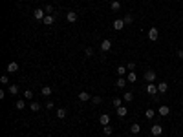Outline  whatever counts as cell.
Returning a JSON list of instances; mask_svg holds the SVG:
<instances>
[{"mask_svg": "<svg viewBox=\"0 0 183 137\" xmlns=\"http://www.w3.org/2000/svg\"><path fill=\"white\" fill-rule=\"evenodd\" d=\"M92 102H93V104H101V102H103V99H101L99 95H95V97H92Z\"/></svg>", "mask_w": 183, "mask_h": 137, "instance_id": "4dcf8cb0", "label": "cell"}, {"mask_svg": "<svg viewBox=\"0 0 183 137\" xmlns=\"http://www.w3.org/2000/svg\"><path fill=\"white\" fill-rule=\"evenodd\" d=\"M44 11H46L48 15H53V13H55V11H53V6H51V4H48V6L44 7Z\"/></svg>", "mask_w": 183, "mask_h": 137, "instance_id": "f1b7e54d", "label": "cell"}, {"mask_svg": "<svg viewBox=\"0 0 183 137\" xmlns=\"http://www.w3.org/2000/svg\"><path fill=\"white\" fill-rule=\"evenodd\" d=\"M57 117H59V119H64V117H66V110H64V108H59V110H57Z\"/></svg>", "mask_w": 183, "mask_h": 137, "instance_id": "4316f807", "label": "cell"}, {"mask_svg": "<svg viewBox=\"0 0 183 137\" xmlns=\"http://www.w3.org/2000/svg\"><path fill=\"white\" fill-rule=\"evenodd\" d=\"M126 70H128V71H134V70H136V62H128Z\"/></svg>", "mask_w": 183, "mask_h": 137, "instance_id": "d6a6232c", "label": "cell"}, {"mask_svg": "<svg viewBox=\"0 0 183 137\" xmlns=\"http://www.w3.org/2000/svg\"><path fill=\"white\" fill-rule=\"evenodd\" d=\"M46 108H48V110H51V108H53V102H51V101H48V102H46Z\"/></svg>", "mask_w": 183, "mask_h": 137, "instance_id": "8d00e7d4", "label": "cell"}, {"mask_svg": "<svg viewBox=\"0 0 183 137\" xmlns=\"http://www.w3.org/2000/svg\"><path fill=\"white\" fill-rule=\"evenodd\" d=\"M150 134L154 135V137H159V135L163 134V126H161V124H154V126L150 128Z\"/></svg>", "mask_w": 183, "mask_h": 137, "instance_id": "7a4b0ae2", "label": "cell"}, {"mask_svg": "<svg viewBox=\"0 0 183 137\" xmlns=\"http://www.w3.org/2000/svg\"><path fill=\"white\" fill-rule=\"evenodd\" d=\"M169 113H170V108H169V106H165V104H163V106H159V110H157V115L167 117Z\"/></svg>", "mask_w": 183, "mask_h": 137, "instance_id": "52a82bcc", "label": "cell"}, {"mask_svg": "<svg viewBox=\"0 0 183 137\" xmlns=\"http://www.w3.org/2000/svg\"><path fill=\"white\" fill-rule=\"evenodd\" d=\"M178 57H180V58H183V50H180V51H178Z\"/></svg>", "mask_w": 183, "mask_h": 137, "instance_id": "74e56055", "label": "cell"}, {"mask_svg": "<svg viewBox=\"0 0 183 137\" xmlns=\"http://www.w3.org/2000/svg\"><path fill=\"white\" fill-rule=\"evenodd\" d=\"M6 70H7L9 73H15V71H18V64H17V62H9Z\"/></svg>", "mask_w": 183, "mask_h": 137, "instance_id": "7c38bea8", "label": "cell"}, {"mask_svg": "<svg viewBox=\"0 0 183 137\" xmlns=\"http://www.w3.org/2000/svg\"><path fill=\"white\" fill-rule=\"evenodd\" d=\"M143 77H145L147 82H154V81H156V71H154V70H147Z\"/></svg>", "mask_w": 183, "mask_h": 137, "instance_id": "6da1fadb", "label": "cell"}, {"mask_svg": "<svg viewBox=\"0 0 183 137\" xmlns=\"http://www.w3.org/2000/svg\"><path fill=\"white\" fill-rule=\"evenodd\" d=\"M117 137H121V135H117Z\"/></svg>", "mask_w": 183, "mask_h": 137, "instance_id": "f35d334b", "label": "cell"}, {"mask_svg": "<svg viewBox=\"0 0 183 137\" xmlns=\"http://www.w3.org/2000/svg\"><path fill=\"white\" fill-rule=\"evenodd\" d=\"M101 50L103 51H110L112 50V40H108V38H106V40H103L101 42Z\"/></svg>", "mask_w": 183, "mask_h": 137, "instance_id": "9c48e42d", "label": "cell"}, {"mask_svg": "<svg viewBox=\"0 0 183 137\" xmlns=\"http://www.w3.org/2000/svg\"><path fill=\"white\" fill-rule=\"evenodd\" d=\"M77 18H79V15H77V11H68V13H66V20L70 22V24H73V22H77Z\"/></svg>", "mask_w": 183, "mask_h": 137, "instance_id": "3957f363", "label": "cell"}, {"mask_svg": "<svg viewBox=\"0 0 183 137\" xmlns=\"http://www.w3.org/2000/svg\"><path fill=\"white\" fill-rule=\"evenodd\" d=\"M145 117H147V119H154V117H156V111L152 110V108H148V110L145 111Z\"/></svg>", "mask_w": 183, "mask_h": 137, "instance_id": "7402d4cb", "label": "cell"}, {"mask_svg": "<svg viewBox=\"0 0 183 137\" xmlns=\"http://www.w3.org/2000/svg\"><path fill=\"white\" fill-rule=\"evenodd\" d=\"M24 108H26V101H24V99H18V101H17V110H24Z\"/></svg>", "mask_w": 183, "mask_h": 137, "instance_id": "cb8c5ba5", "label": "cell"}, {"mask_svg": "<svg viewBox=\"0 0 183 137\" xmlns=\"http://www.w3.org/2000/svg\"><path fill=\"white\" fill-rule=\"evenodd\" d=\"M44 24H46V26H51L53 24V15H46V17H44V20H42Z\"/></svg>", "mask_w": 183, "mask_h": 137, "instance_id": "d6986e66", "label": "cell"}, {"mask_svg": "<svg viewBox=\"0 0 183 137\" xmlns=\"http://www.w3.org/2000/svg\"><path fill=\"white\" fill-rule=\"evenodd\" d=\"M29 108H31V111H38V110H41V104H38V102H31Z\"/></svg>", "mask_w": 183, "mask_h": 137, "instance_id": "83f0119b", "label": "cell"}, {"mask_svg": "<svg viewBox=\"0 0 183 137\" xmlns=\"http://www.w3.org/2000/svg\"><path fill=\"white\" fill-rule=\"evenodd\" d=\"M7 90H9V93H11V95H17L18 93V86L17 84H9Z\"/></svg>", "mask_w": 183, "mask_h": 137, "instance_id": "ffe728a7", "label": "cell"}, {"mask_svg": "<svg viewBox=\"0 0 183 137\" xmlns=\"http://www.w3.org/2000/svg\"><path fill=\"white\" fill-rule=\"evenodd\" d=\"M157 35H159L157 28H150V29H148V38H150V40H157Z\"/></svg>", "mask_w": 183, "mask_h": 137, "instance_id": "277c9868", "label": "cell"}, {"mask_svg": "<svg viewBox=\"0 0 183 137\" xmlns=\"http://www.w3.org/2000/svg\"><path fill=\"white\" fill-rule=\"evenodd\" d=\"M108 123H110V115H108V113H103V115H99V124L106 126Z\"/></svg>", "mask_w": 183, "mask_h": 137, "instance_id": "ba28073f", "label": "cell"}, {"mask_svg": "<svg viewBox=\"0 0 183 137\" xmlns=\"http://www.w3.org/2000/svg\"><path fill=\"white\" fill-rule=\"evenodd\" d=\"M33 17H35L37 20H44V17H46V11H44V9H35V11H33Z\"/></svg>", "mask_w": 183, "mask_h": 137, "instance_id": "5b68a950", "label": "cell"}, {"mask_svg": "<svg viewBox=\"0 0 183 137\" xmlns=\"http://www.w3.org/2000/svg\"><path fill=\"white\" fill-rule=\"evenodd\" d=\"M147 93H148V95H156V93H157V86H156V84H148V86H147Z\"/></svg>", "mask_w": 183, "mask_h": 137, "instance_id": "8fae6325", "label": "cell"}, {"mask_svg": "<svg viewBox=\"0 0 183 137\" xmlns=\"http://www.w3.org/2000/svg\"><path fill=\"white\" fill-rule=\"evenodd\" d=\"M0 82H2V84H9V79H7V75H2V77H0Z\"/></svg>", "mask_w": 183, "mask_h": 137, "instance_id": "e575fe53", "label": "cell"}, {"mask_svg": "<svg viewBox=\"0 0 183 137\" xmlns=\"http://www.w3.org/2000/svg\"><path fill=\"white\" fill-rule=\"evenodd\" d=\"M110 7H112V11H119V9H121V2H119V0H112Z\"/></svg>", "mask_w": 183, "mask_h": 137, "instance_id": "9a60e30c", "label": "cell"}, {"mask_svg": "<svg viewBox=\"0 0 183 137\" xmlns=\"http://www.w3.org/2000/svg\"><path fill=\"white\" fill-rule=\"evenodd\" d=\"M93 55V50H92V48H86V50H84V57H92Z\"/></svg>", "mask_w": 183, "mask_h": 137, "instance_id": "836d02e7", "label": "cell"}, {"mask_svg": "<svg viewBox=\"0 0 183 137\" xmlns=\"http://www.w3.org/2000/svg\"><path fill=\"white\" fill-rule=\"evenodd\" d=\"M123 20H125V24L128 26V24H132V22H134V17H132V15L128 13V15H125V18H123Z\"/></svg>", "mask_w": 183, "mask_h": 137, "instance_id": "d4e9b609", "label": "cell"}, {"mask_svg": "<svg viewBox=\"0 0 183 137\" xmlns=\"http://www.w3.org/2000/svg\"><path fill=\"white\" fill-rule=\"evenodd\" d=\"M126 82H128V81L125 79V77H119V79H117V82H115V86H117V88H125Z\"/></svg>", "mask_w": 183, "mask_h": 137, "instance_id": "e0dca14e", "label": "cell"}, {"mask_svg": "<svg viewBox=\"0 0 183 137\" xmlns=\"http://www.w3.org/2000/svg\"><path fill=\"white\" fill-rule=\"evenodd\" d=\"M105 134H106V135H112V126H110V124L105 126Z\"/></svg>", "mask_w": 183, "mask_h": 137, "instance_id": "d590c367", "label": "cell"}, {"mask_svg": "<svg viewBox=\"0 0 183 137\" xmlns=\"http://www.w3.org/2000/svg\"><path fill=\"white\" fill-rule=\"evenodd\" d=\"M115 71H117V75H119V77H125L128 70H126V66H119V68H117Z\"/></svg>", "mask_w": 183, "mask_h": 137, "instance_id": "ac0fdd59", "label": "cell"}, {"mask_svg": "<svg viewBox=\"0 0 183 137\" xmlns=\"http://www.w3.org/2000/svg\"><path fill=\"white\" fill-rule=\"evenodd\" d=\"M132 99H134V93H132V91H125V95H123V101L130 102Z\"/></svg>", "mask_w": 183, "mask_h": 137, "instance_id": "44dd1931", "label": "cell"}, {"mask_svg": "<svg viewBox=\"0 0 183 137\" xmlns=\"http://www.w3.org/2000/svg\"><path fill=\"white\" fill-rule=\"evenodd\" d=\"M117 115H119V117L126 115V108H125V106H119V108H117Z\"/></svg>", "mask_w": 183, "mask_h": 137, "instance_id": "484cf974", "label": "cell"}, {"mask_svg": "<svg viewBox=\"0 0 183 137\" xmlns=\"http://www.w3.org/2000/svg\"><path fill=\"white\" fill-rule=\"evenodd\" d=\"M79 101L86 102V101H92V97H90V93H88V91H81V93H79Z\"/></svg>", "mask_w": 183, "mask_h": 137, "instance_id": "30bf717a", "label": "cell"}, {"mask_svg": "<svg viewBox=\"0 0 183 137\" xmlns=\"http://www.w3.org/2000/svg\"><path fill=\"white\" fill-rule=\"evenodd\" d=\"M123 28H125V20H123V18H117V20H113V29H115V31H121Z\"/></svg>", "mask_w": 183, "mask_h": 137, "instance_id": "8992f818", "label": "cell"}, {"mask_svg": "<svg viewBox=\"0 0 183 137\" xmlns=\"http://www.w3.org/2000/svg\"><path fill=\"white\" fill-rule=\"evenodd\" d=\"M24 99H33V91L26 90V91H24Z\"/></svg>", "mask_w": 183, "mask_h": 137, "instance_id": "f546056e", "label": "cell"}, {"mask_svg": "<svg viewBox=\"0 0 183 137\" xmlns=\"http://www.w3.org/2000/svg\"><path fill=\"white\" fill-rule=\"evenodd\" d=\"M181 44H183V40H181Z\"/></svg>", "mask_w": 183, "mask_h": 137, "instance_id": "ab89813d", "label": "cell"}, {"mask_svg": "<svg viewBox=\"0 0 183 137\" xmlns=\"http://www.w3.org/2000/svg\"><path fill=\"white\" fill-rule=\"evenodd\" d=\"M126 81H128V82H136V81H137V75H136V71H128V75H126Z\"/></svg>", "mask_w": 183, "mask_h": 137, "instance_id": "2e32d148", "label": "cell"}, {"mask_svg": "<svg viewBox=\"0 0 183 137\" xmlns=\"http://www.w3.org/2000/svg\"><path fill=\"white\" fill-rule=\"evenodd\" d=\"M119 106H123V101L121 99H113V108H119Z\"/></svg>", "mask_w": 183, "mask_h": 137, "instance_id": "1f68e13d", "label": "cell"}, {"mask_svg": "<svg viewBox=\"0 0 183 137\" xmlns=\"http://www.w3.org/2000/svg\"><path fill=\"white\" fill-rule=\"evenodd\" d=\"M51 86H42V90H41V93L44 95V97H49V95H51Z\"/></svg>", "mask_w": 183, "mask_h": 137, "instance_id": "5bb4252c", "label": "cell"}, {"mask_svg": "<svg viewBox=\"0 0 183 137\" xmlns=\"http://www.w3.org/2000/svg\"><path fill=\"white\" fill-rule=\"evenodd\" d=\"M130 132H132V134H139V132H141V126L137 124V123H134V124L130 126Z\"/></svg>", "mask_w": 183, "mask_h": 137, "instance_id": "603a6c76", "label": "cell"}, {"mask_svg": "<svg viewBox=\"0 0 183 137\" xmlns=\"http://www.w3.org/2000/svg\"><path fill=\"white\" fill-rule=\"evenodd\" d=\"M167 90H169V84H167V82H159V84H157V91H159V93H167Z\"/></svg>", "mask_w": 183, "mask_h": 137, "instance_id": "4fadbf2b", "label": "cell"}]
</instances>
